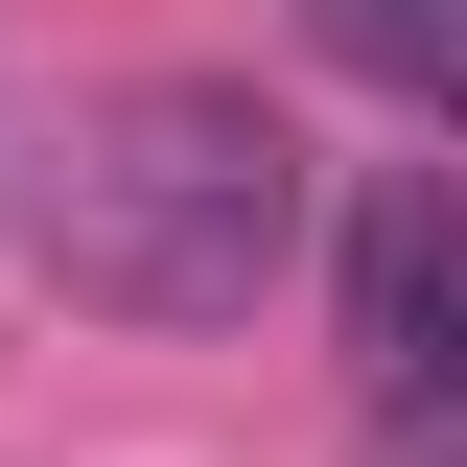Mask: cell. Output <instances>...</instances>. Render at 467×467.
<instances>
[{"label":"cell","instance_id":"cell-3","mask_svg":"<svg viewBox=\"0 0 467 467\" xmlns=\"http://www.w3.org/2000/svg\"><path fill=\"white\" fill-rule=\"evenodd\" d=\"M304 47H327L350 94H398L420 140L467 164V0H304Z\"/></svg>","mask_w":467,"mask_h":467},{"label":"cell","instance_id":"cell-2","mask_svg":"<svg viewBox=\"0 0 467 467\" xmlns=\"http://www.w3.org/2000/svg\"><path fill=\"white\" fill-rule=\"evenodd\" d=\"M327 304H350V374H374V420L467 398V164H398L374 211L327 234Z\"/></svg>","mask_w":467,"mask_h":467},{"label":"cell","instance_id":"cell-1","mask_svg":"<svg viewBox=\"0 0 467 467\" xmlns=\"http://www.w3.org/2000/svg\"><path fill=\"white\" fill-rule=\"evenodd\" d=\"M304 234H327V187H304L281 94H234V70H117L24 164V257L94 327H257L304 281Z\"/></svg>","mask_w":467,"mask_h":467}]
</instances>
